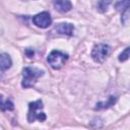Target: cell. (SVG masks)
Returning <instances> with one entry per match:
<instances>
[{
    "label": "cell",
    "mask_w": 130,
    "mask_h": 130,
    "mask_svg": "<svg viewBox=\"0 0 130 130\" xmlns=\"http://www.w3.org/2000/svg\"><path fill=\"white\" fill-rule=\"evenodd\" d=\"M44 75V71L35 67H25L23 69V73H22V82L21 85L24 88H29L32 87L37 80Z\"/></svg>",
    "instance_id": "6da1fadb"
},
{
    "label": "cell",
    "mask_w": 130,
    "mask_h": 130,
    "mask_svg": "<svg viewBox=\"0 0 130 130\" xmlns=\"http://www.w3.org/2000/svg\"><path fill=\"white\" fill-rule=\"evenodd\" d=\"M42 110H43V102L41 100L29 103L28 113H27V121L29 123H32L36 120H38L40 122L45 121L46 120V114Z\"/></svg>",
    "instance_id": "7a4b0ae2"
},
{
    "label": "cell",
    "mask_w": 130,
    "mask_h": 130,
    "mask_svg": "<svg viewBox=\"0 0 130 130\" xmlns=\"http://www.w3.org/2000/svg\"><path fill=\"white\" fill-rule=\"evenodd\" d=\"M67 60H68V55L58 50L52 51L47 58L48 63L53 69H60Z\"/></svg>",
    "instance_id": "3957f363"
},
{
    "label": "cell",
    "mask_w": 130,
    "mask_h": 130,
    "mask_svg": "<svg viewBox=\"0 0 130 130\" xmlns=\"http://www.w3.org/2000/svg\"><path fill=\"white\" fill-rule=\"evenodd\" d=\"M110 52H111L110 46H108L106 44H98L93 47V49L91 51V58L95 62L102 63L109 56Z\"/></svg>",
    "instance_id": "277c9868"
},
{
    "label": "cell",
    "mask_w": 130,
    "mask_h": 130,
    "mask_svg": "<svg viewBox=\"0 0 130 130\" xmlns=\"http://www.w3.org/2000/svg\"><path fill=\"white\" fill-rule=\"evenodd\" d=\"M32 22L34 24H36L38 27H41V28H47L51 25L52 23V18H51V15L49 12L47 11H44V12H41V13H38L36 14L34 17H32Z\"/></svg>",
    "instance_id": "5b68a950"
},
{
    "label": "cell",
    "mask_w": 130,
    "mask_h": 130,
    "mask_svg": "<svg viewBox=\"0 0 130 130\" xmlns=\"http://www.w3.org/2000/svg\"><path fill=\"white\" fill-rule=\"evenodd\" d=\"M73 30H74V26L71 23H59L55 26V31L58 35L72 36Z\"/></svg>",
    "instance_id": "8992f818"
},
{
    "label": "cell",
    "mask_w": 130,
    "mask_h": 130,
    "mask_svg": "<svg viewBox=\"0 0 130 130\" xmlns=\"http://www.w3.org/2000/svg\"><path fill=\"white\" fill-rule=\"evenodd\" d=\"M55 8L60 12H68L72 8L70 0H53Z\"/></svg>",
    "instance_id": "52a82bcc"
},
{
    "label": "cell",
    "mask_w": 130,
    "mask_h": 130,
    "mask_svg": "<svg viewBox=\"0 0 130 130\" xmlns=\"http://www.w3.org/2000/svg\"><path fill=\"white\" fill-rule=\"evenodd\" d=\"M12 65V61H11V58L9 57V55L5 54V53H2L0 54V70L3 72L7 69H9Z\"/></svg>",
    "instance_id": "ba28073f"
},
{
    "label": "cell",
    "mask_w": 130,
    "mask_h": 130,
    "mask_svg": "<svg viewBox=\"0 0 130 130\" xmlns=\"http://www.w3.org/2000/svg\"><path fill=\"white\" fill-rule=\"evenodd\" d=\"M14 109L13 103L9 99H4L0 95V110L2 111H12Z\"/></svg>",
    "instance_id": "9c48e42d"
},
{
    "label": "cell",
    "mask_w": 130,
    "mask_h": 130,
    "mask_svg": "<svg viewBox=\"0 0 130 130\" xmlns=\"http://www.w3.org/2000/svg\"><path fill=\"white\" fill-rule=\"evenodd\" d=\"M116 98L115 96H110L109 98V100L106 102V103H99V104H96V107H95V110H101V109H105V108H109V107H111V106H113L114 104H115V102H116Z\"/></svg>",
    "instance_id": "30bf717a"
},
{
    "label": "cell",
    "mask_w": 130,
    "mask_h": 130,
    "mask_svg": "<svg viewBox=\"0 0 130 130\" xmlns=\"http://www.w3.org/2000/svg\"><path fill=\"white\" fill-rule=\"evenodd\" d=\"M111 2H112V0H98V9H99V11L105 12L108 9Z\"/></svg>",
    "instance_id": "8fae6325"
},
{
    "label": "cell",
    "mask_w": 130,
    "mask_h": 130,
    "mask_svg": "<svg viewBox=\"0 0 130 130\" xmlns=\"http://www.w3.org/2000/svg\"><path fill=\"white\" fill-rule=\"evenodd\" d=\"M116 8L119 10V11H125L127 9H129V0H121L117 3L116 5Z\"/></svg>",
    "instance_id": "7c38bea8"
},
{
    "label": "cell",
    "mask_w": 130,
    "mask_h": 130,
    "mask_svg": "<svg viewBox=\"0 0 130 130\" xmlns=\"http://www.w3.org/2000/svg\"><path fill=\"white\" fill-rule=\"evenodd\" d=\"M129 48L127 47L121 54H120V56H119V61H121V62H124V61H126L128 58H129Z\"/></svg>",
    "instance_id": "4fadbf2b"
},
{
    "label": "cell",
    "mask_w": 130,
    "mask_h": 130,
    "mask_svg": "<svg viewBox=\"0 0 130 130\" xmlns=\"http://www.w3.org/2000/svg\"><path fill=\"white\" fill-rule=\"evenodd\" d=\"M128 19H129V9L122 12V21H123L124 24H127Z\"/></svg>",
    "instance_id": "5bb4252c"
},
{
    "label": "cell",
    "mask_w": 130,
    "mask_h": 130,
    "mask_svg": "<svg viewBox=\"0 0 130 130\" xmlns=\"http://www.w3.org/2000/svg\"><path fill=\"white\" fill-rule=\"evenodd\" d=\"M2 73H3V72H2V71H1V70H0V79H1V78H2Z\"/></svg>",
    "instance_id": "9a60e30c"
}]
</instances>
